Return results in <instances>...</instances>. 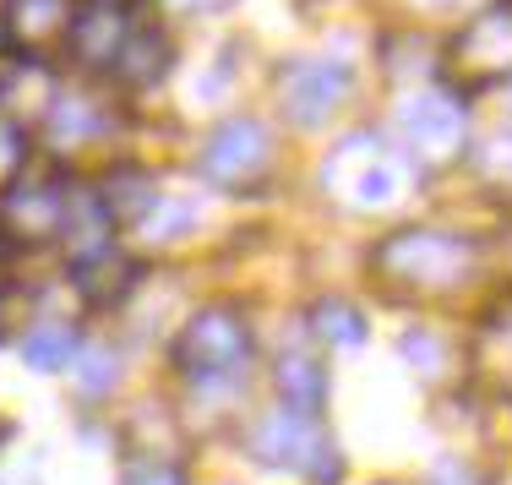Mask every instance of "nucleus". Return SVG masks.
I'll use <instances>...</instances> for the list:
<instances>
[{"instance_id":"4","label":"nucleus","mask_w":512,"mask_h":485,"mask_svg":"<svg viewBox=\"0 0 512 485\" xmlns=\"http://www.w3.org/2000/svg\"><path fill=\"white\" fill-rule=\"evenodd\" d=\"M442 66H447V93H458V99L512 82V0H491L474 17H463V28L442 50Z\"/></svg>"},{"instance_id":"28","label":"nucleus","mask_w":512,"mask_h":485,"mask_svg":"<svg viewBox=\"0 0 512 485\" xmlns=\"http://www.w3.org/2000/svg\"><path fill=\"white\" fill-rule=\"evenodd\" d=\"M11 278H17V273H11V240L0 235V295L11 289Z\"/></svg>"},{"instance_id":"18","label":"nucleus","mask_w":512,"mask_h":485,"mask_svg":"<svg viewBox=\"0 0 512 485\" xmlns=\"http://www.w3.org/2000/svg\"><path fill=\"white\" fill-rule=\"evenodd\" d=\"M77 349H82L77 327H71V322H55V317L22 333V360H28L33 371H66L71 360H77Z\"/></svg>"},{"instance_id":"29","label":"nucleus","mask_w":512,"mask_h":485,"mask_svg":"<svg viewBox=\"0 0 512 485\" xmlns=\"http://www.w3.org/2000/svg\"><path fill=\"white\" fill-rule=\"evenodd\" d=\"M0 333H6V317H0Z\"/></svg>"},{"instance_id":"23","label":"nucleus","mask_w":512,"mask_h":485,"mask_svg":"<svg viewBox=\"0 0 512 485\" xmlns=\"http://www.w3.org/2000/svg\"><path fill=\"white\" fill-rule=\"evenodd\" d=\"M398 349H404V360L420 377H442V366H447V349H442V338L431 333V327H409L404 338H398Z\"/></svg>"},{"instance_id":"7","label":"nucleus","mask_w":512,"mask_h":485,"mask_svg":"<svg viewBox=\"0 0 512 485\" xmlns=\"http://www.w3.org/2000/svg\"><path fill=\"white\" fill-rule=\"evenodd\" d=\"M251 453L267 469H295L311 485H338V475H344V458H338L333 436H322L311 415H295L284 404L251 431Z\"/></svg>"},{"instance_id":"20","label":"nucleus","mask_w":512,"mask_h":485,"mask_svg":"<svg viewBox=\"0 0 512 485\" xmlns=\"http://www.w3.org/2000/svg\"><path fill=\"white\" fill-rule=\"evenodd\" d=\"M197 224V202H180V197H158V208L142 218L137 229H148V240L153 246H175L186 229Z\"/></svg>"},{"instance_id":"12","label":"nucleus","mask_w":512,"mask_h":485,"mask_svg":"<svg viewBox=\"0 0 512 485\" xmlns=\"http://www.w3.org/2000/svg\"><path fill=\"white\" fill-rule=\"evenodd\" d=\"M137 284H142V262L126 257L120 246H99V251L71 262V289H77L93 311H109V306H120V300H131Z\"/></svg>"},{"instance_id":"24","label":"nucleus","mask_w":512,"mask_h":485,"mask_svg":"<svg viewBox=\"0 0 512 485\" xmlns=\"http://www.w3.org/2000/svg\"><path fill=\"white\" fill-rule=\"evenodd\" d=\"M120 485H186V469H180L175 458H164V453H142V458L126 464Z\"/></svg>"},{"instance_id":"8","label":"nucleus","mask_w":512,"mask_h":485,"mask_svg":"<svg viewBox=\"0 0 512 485\" xmlns=\"http://www.w3.org/2000/svg\"><path fill=\"white\" fill-rule=\"evenodd\" d=\"M273 88H278V104H284L289 126L316 131L349 104L355 71H349V60H333V55H289L278 66Z\"/></svg>"},{"instance_id":"26","label":"nucleus","mask_w":512,"mask_h":485,"mask_svg":"<svg viewBox=\"0 0 512 485\" xmlns=\"http://www.w3.org/2000/svg\"><path fill=\"white\" fill-rule=\"evenodd\" d=\"M414 11H436V17H474L480 6H491V0H409Z\"/></svg>"},{"instance_id":"17","label":"nucleus","mask_w":512,"mask_h":485,"mask_svg":"<svg viewBox=\"0 0 512 485\" xmlns=\"http://www.w3.org/2000/svg\"><path fill=\"white\" fill-rule=\"evenodd\" d=\"M273 382H278V398H284V409H295V415H311L316 420V409L327 404V366L316 355H278V371H273Z\"/></svg>"},{"instance_id":"9","label":"nucleus","mask_w":512,"mask_h":485,"mask_svg":"<svg viewBox=\"0 0 512 485\" xmlns=\"http://www.w3.org/2000/svg\"><path fill=\"white\" fill-rule=\"evenodd\" d=\"M137 28L131 0H77L71 11V33H66V55L77 71H109V60L120 55L126 33Z\"/></svg>"},{"instance_id":"15","label":"nucleus","mask_w":512,"mask_h":485,"mask_svg":"<svg viewBox=\"0 0 512 485\" xmlns=\"http://www.w3.org/2000/svg\"><path fill=\"white\" fill-rule=\"evenodd\" d=\"M169 66H175V44H169V33L131 28L126 44H120V55L109 60V77H115L120 88H131V93H148V88H158V82L169 77Z\"/></svg>"},{"instance_id":"1","label":"nucleus","mask_w":512,"mask_h":485,"mask_svg":"<svg viewBox=\"0 0 512 485\" xmlns=\"http://www.w3.org/2000/svg\"><path fill=\"white\" fill-rule=\"evenodd\" d=\"M474 268H480V246H474V235H458V229H393L371 246V273L382 278V289L414 300L453 295L474 278Z\"/></svg>"},{"instance_id":"25","label":"nucleus","mask_w":512,"mask_h":485,"mask_svg":"<svg viewBox=\"0 0 512 485\" xmlns=\"http://www.w3.org/2000/svg\"><path fill=\"white\" fill-rule=\"evenodd\" d=\"M474 164H480L485 180H502V186H512V131H496V137L474 153Z\"/></svg>"},{"instance_id":"19","label":"nucleus","mask_w":512,"mask_h":485,"mask_svg":"<svg viewBox=\"0 0 512 485\" xmlns=\"http://www.w3.org/2000/svg\"><path fill=\"white\" fill-rule=\"evenodd\" d=\"M311 333L322 338V344H365V333H371V322H365V311L360 306H349V300H338V295H327V300H316L311 306Z\"/></svg>"},{"instance_id":"3","label":"nucleus","mask_w":512,"mask_h":485,"mask_svg":"<svg viewBox=\"0 0 512 485\" xmlns=\"http://www.w3.org/2000/svg\"><path fill=\"white\" fill-rule=\"evenodd\" d=\"M273 169H278V137L256 115L218 120L197 148V175L213 191H229V197H256L273 180Z\"/></svg>"},{"instance_id":"6","label":"nucleus","mask_w":512,"mask_h":485,"mask_svg":"<svg viewBox=\"0 0 512 485\" xmlns=\"http://www.w3.org/2000/svg\"><path fill=\"white\" fill-rule=\"evenodd\" d=\"M398 137L414 169H447L469 153V104L447 88H420L398 104Z\"/></svg>"},{"instance_id":"13","label":"nucleus","mask_w":512,"mask_h":485,"mask_svg":"<svg viewBox=\"0 0 512 485\" xmlns=\"http://www.w3.org/2000/svg\"><path fill=\"white\" fill-rule=\"evenodd\" d=\"M60 88H55V71L50 60H17L11 55L6 66H0V115L17 120V126H28V120H44L55 109Z\"/></svg>"},{"instance_id":"11","label":"nucleus","mask_w":512,"mask_h":485,"mask_svg":"<svg viewBox=\"0 0 512 485\" xmlns=\"http://www.w3.org/2000/svg\"><path fill=\"white\" fill-rule=\"evenodd\" d=\"M71 11H77V0H6L0 39L11 44L17 60H50L55 50H66Z\"/></svg>"},{"instance_id":"30","label":"nucleus","mask_w":512,"mask_h":485,"mask_svg":"<svg viewBox=\"0 0 512 485\" xmlns=\"http://www.w3.org/2000/svg\"><path fill=\"white\" fill-rule=\"evenodd\" d=\"M0 431H6V426H0Z\"/></svg>"},{"instance_id":"2","label":"nucleus","mask_w":512,"mask_h":485,"mask_svg":"<svg viewBox=\"0 0 512 485\" xmlns=\"http://www.w3.org/2000/svg\"><path fill=\"white\" fill-rule=\"evenodd\" d=\"M322 191L349 213H387L409 197V180H414V164L404 159V148L387 142V131H344V137L327 148L322 159Z\"/></svg>"},{"instance_id":"14","label":"nucleus","mask_w":512,"mask_h":485,"mask_svg":"<svg viewBox=\"0 0 512 485\" xmlns=\"http://www.w3.org/2000/svg\"><path fill=\"white\" fill-rule=\"evenodd\" d=\"M44 131H50L55 153H82L99 137L115 131V109H109L99 93H60L55 109L44 115Z\"/></svg>"},{"instance_id":"10","label":"nucleus","mask_w":512,"mask_h":485,"mask_svg":"<svg viewBox=\"0 0 512 485\" xmlns=\"http://www.w3.org/2000/svg\"><path fill=\"white\" fill-rule=\"evenodd\" d=\"M66 197L71 186H60V180H39V186L17 180L0 197V235L11 246H50V240H60V224H66Z\"/></svg>"},{"instance_id":"16","label":"nucleus","mask_w":512,"mask_h":485,"mask_svg":"<svg viewBox=\"0 0 512 485\" xmlns=\"http://www.w3.org/2000/svg\"><path fill=\"white\" fill-rule=\"evenodd\" d=\"M158 197H164V191H158L153 169H142V164H115L99 180V202H104L109 224H120V229H137L142 218L158 208Z\"/></svg>"},{"instance_id":"5","label":"nucleus","mask_w":512,"mask_h":485,"mask_svg":"<svg viewBox=\"0 0 512 485\" xmlns=\"http://www.w3.org/2000/svg\"><path fill=\"white\" fill-rule=\"evenodd\" d=\"M246 360H251V322L229 300L197 306L175 338V366L191 382H229L246 371Z\"/></svg>"},{"instance_id":"21","label":"nucleus","mask_w":512,"mask_h":485,"mask_svg":"<svg viewBox=\"0 0 512 485\" xmlns=\"http://www.w3.org/2000/svg\"><path fill=\"white\" fill-rule=\"evenodd\" d=\"M71 371H77V387L82 393H109V387L120 382V355L115 349H104V344H93V349H77V360H71Z\"/></svg>"},{"instance_id":"22","label":"nucleus","mask_w":512,"mask_h":485,"mask_svg":"<svg viewBox=\"0 0 512 485\" xmlns=\"http://www.w3.org/2000/svg\"><path fill=\"white\" fill-rule=\"evenodd\" d=\"M28 148H33L28 126H17V120L0 115V197L22 180V169H28Z\"/></svg>"},{"instance_id":"27","label":"nucleus","mask_w":512,"mask_h":485,"mask_svg":"<svg viewBox=\"0 0 512 485\" xmlns=\"http://www.w3.org/2000/svg\"><path fill=\"white\" fill-rule=\"evenodd\" d=\"M169 11H175V17H202V11H224L229 0H164Z\"/></svg>"}]
</instances>
